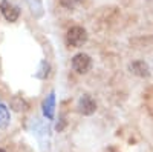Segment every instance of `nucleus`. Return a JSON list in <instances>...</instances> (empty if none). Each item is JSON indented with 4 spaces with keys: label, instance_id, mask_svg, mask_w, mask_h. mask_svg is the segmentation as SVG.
Masks as SVG:
<instances>
[{
    "label": "nucleus",
    "instance_id": "10",
    "mask_svg": "<svg viewBox=\"0 0 153 152\" xmlns=\"http://www.w3.org/2000/svg\"><path fill=\"white\" fill-rule=\"evenodd\" d=\"M0 152H6V151H3V149H0Z\"/></svg>",
    "mask_w": 153,
    "mask_h": 152
},
{
    "label": "nucleus",
    "instance_id": "9",
    "mask_svg": "<svg viewBox=\"0 0 153 152\" xmlns=\"http://www.w3.org/2000/svg\"><path fill=\"white\" fill-rule=\"evenodd\" d=\"M78 3H80V0H61V5L65 6V8H68V9L75 8Z\"/></svg>",
    "mask_w": 153,
    "mask_h": 152
},
{
    "label": "nucleus",
    "instance_id": "8",
    "mask_svg": "<svg viewBox=\"0 0 153 152\" xmlns=\"http://www.w3.org/2000/svg\"><path fill=\"white\" fill-rule=\"evenodd\" d=\"M48 74H49V65L43 60V61L40 63V72H37V74H35V77H38V79H45V77H48Z\"/></svg>",
    "mask_w": 153,
    "mask_h": 152
},
{
    "label": "nucleus",
    "instance_id": "3",
    "mask_svg": "<svg viewBox=\"0 0 153 152\" xmlns=\"http://www.w3.org/2000/svg\"><path fill=\"white\" fill-rule=\"evenodd\" d=\"M0 11H2L3 17L8 20V22H16L20 16V8L12 5L11 2L8 0H2V3H0Z\"/></svg>",
    "mask_w": 153,
    "mask_h": 152
},
{
    "label": "nucleus",
    "instance_id": "7",
    "mask_svg": "<svg viewBox=\"0 0 153 152\" xmlns=\"http://www.w3.org/2000/svg\"><path fill=\"white\" fill-rule=\"evenodd\" d=\"M9 120H11L9 118V111H8L6 105L0 101V128L5 129L6 126L9 124Z\"/></svg>",
    "mask_w": 153,
    "mask_h": 152
},
{
    "label": "nucleus",
    "instance_id": "6",
    "mask_svg": "<svg viewBox=\"0 0 153 152\" xmlns=\"http://www.w3.org/2000/svg\"><path fill=\"white\" fill-rule=\"evenodd\" d=\"M130 69H132L133 74L139 75V77H147L149 75V66L144 61H133L130 65Z\"/></svg>",
    "mask_w": 153,
    "mask_h": 152
},
{
    "label": "nucleus",
    "instance_id": "1",
    "mask_svg": "<svg viewBox=\"0 0 153 152\" xmlns=\"http://www.w3.org/2000/svg\"><path fill=\"white\" fill-rule=\"evenodd\" d=\"M66 42L72 48H80L87 42V32L81 26H72L66 34Z\"/></svg>",
    "mask_w": 153,
    "mask_h": 152
},
{
    "label": "nucleus",
    "instance_id": "4",
    "mask_svg": "<svg viewBox=\"0 0 153 152\" xmlns=\"http://www.w3.org/2000/svg\"><path fill=\"white\" fill-rule=\"evenodd\" d=\"M95 109H97V103L91 95H83L78 100V111L83 115H91V114L95 112Z\"/></svg>",
    "mask_w": 153,
    "mask_h": 152
},
{
    "label": "nucleus",
    "instance_id": "5",
    "mask_svg": "<svg viewBox=\"0 0 153 152\" xmlns=\"http://www.w3.org/2000/svg\"><path fill=\"white\" fill-rule=\"evenodd\" d=\"M54 112H55V94L51 92L43 101V114H45L46 118L52 120L54 118Z\"/></svg>",
    "mask_w": 153,
    "mask_h": 152
},
{
    "label": "nucleus",
    "instance_id": "2",
    "mask_svg": "<svg viewBox=\"0 0 153 152\" xmlns=\"http://www.w3.org/2000/svg\"><path fill=\"white\" fill-rule=\"evenodd\" d=\"M72 68L74 71H76L78 74H86L89 69L92 68V60L87 54H76L72 58Z\"/></svg>",
    "mask_w": 153,
    "mask_h": 152
}]
</instances>
